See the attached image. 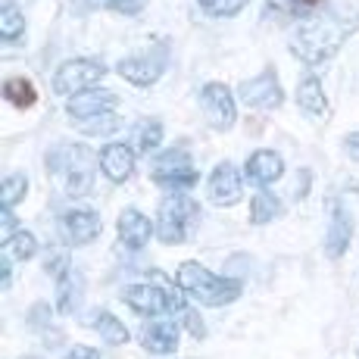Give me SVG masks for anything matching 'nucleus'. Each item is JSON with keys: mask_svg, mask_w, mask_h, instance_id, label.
<instances>
[{"mask_svg": "<svg viewBox=\"0 0 359 359\" xmlns=\"http://www.w3.org/2000/svg\"><path fill=\"white\" fill-rule=\"evenodd\" d=\"M359 29V10L350 6H319L303 13L291 32V50L306 66H319L344 47V41Z\"/></svg>", "mask_w": 359, "mask_h": 359, "instance_id": "f257e3e1", "label": "nucleus"}, {"mask_svg": "<svg viewBox=\"0 0 359 359\" xmlns=\"http://www.w3.org/2000/svg\"><path fill=\"white\" fill-rule=\"evenodd\" d=\"M175 285L184 297H191L200 306H225V303H234L244 291L238 278H225V275L210 272L206 266L188 259L178 266L175 272Z\"/></svg>", "mask_w": 359, "mask_h": 359, "instance_id": "f03ea898", "label": "nucleus"}, {"mask_svg": "<svg viewBox=\"0 0 359 359\" xmlns=\"http://www.w3.org/2000/svg\"><path fill=\"white\" fill-rule=\"evenodd\" d=\"M97 165L100 156H94L85 144H60L53 154H47V169L57 178H63V188L72 197H85L91 191Z\"/></svg>", "mask_w": 359, "mask_h": 359, "instance_id": "7ed1b4c3", "label": "nucleus"}, {"mask_svg": "<svg viewBox=\"0 0 359 359\" xmlns=\"http://www.w3.org/2000/svg\"><path fill=\"white\" fill-rule=\"evenodd\" d=\"M200 225V203L184 191H172L156 212V238L163 244H184Z\"/></svg>", "mask_w": 359, "mask_h": 359, "instance_id": "20e7f679", "label": "nucleus"}, {"mask_svg": "<svg viewBox=\"0 0 359 359\" xmlns=\"http://www.w3.org/2000/svg\"><path fill=\"white\" fill-rule=\"evenodd\" d=\"M165 66H169V47L156 44V47H150V50H141V53H135V57L119 60V63H116V72H119L126 81H131V85L150 88L154 81H160Z\"/></svg>", "mask_w": 359, "mask_h": 359, "instance_id": "39448f33", "label": "nucleus"}, {"mask_svg": "<svg viewBox=\"0 0 359 359\" xmlns=\"http://www.w3.org/2000/svg\"><path fill=\"white\" fill-rule=\"evenodd\" d=\"M103 75H107V69L100 60H66L53 75V91L60 97H75L88 88H97Z\"/></svg>", "mask_w": 359, "mask_h": 359, "instance_id": "423d86ee", "label": "nucleus"}, {"mask_svg": "<svg viewBox=\"0 0 359 359\" xmlns=\"http://www.w3.org/2000/svg\"><path fill=\"white\" fill-rule=\"evenodd\" d=\"M122 300L128 303L135 313H141V316H165V313H182L188 303H184V297L182 291L178 294H169V291H163V287H156V285H128L126 291H122Z\"/></svg>", "mask_w": 359, "mask_h": 359, "instance_id": "0eeeda50", "label": "nucleus"}, {"mask_svg": "<svg viewBox=\"0 0 359 359\" xmlns=\"http://www.w3.org/2000/svg\"><path fill=\"white\" fill-rule=\"evenodd\" d=\"M197 169L191 165L188 150L175 147V150H165L160 160L154 163V182L163 184L169 191H188L197 184Z\"/></svg>", "mask_w": 359, "mask_h": 359, "instance_id": "6e6552de", "label": "nucleus"}, {"mask_svg": "<svg viewBox=\"0 0 359 359\" xmlns=\"http://www.w3.org/2000/svg\"><path fill=\"white\" fill-rule=\"evenodd\" d=\"M200 107H203L206 122L219 131H229L238 122V107H234L229 85H222V81H210L200 88Z\"/></svg>", "mask_w": 359, "mask_h": 359, "instance_id": "1a4fd4ad", "label": "nucleus"}, {"mask_svg": "<svg viewBox=\"0 0 359 359\" xmlns=\"http://www.w3.org/2000/svg\"><path fill=\"white\" fill-rule=\"evenodd\" d=\"M238 97L253 109H278L285 100V91H281V81L275 72H259L253 79L241 81Z\"/></svg>", "mask_w": 359, "mask_h": 359, "instance_id": "9d476101", "label": "nucleus"}, {"mask_svg": "<svg viewBox=\"0 0 359 359\" xmlns=\"http://www.w3.org/2000/svg\"><path fill=\"white\" fill-rule=\"evenodd\" d=\"M141 344L147 353L169 356L178 350V322L165 319V316H150L141 328Z\"/></svg>", "mask_w": 359, "mask_h": 359, "instance_id": "9b49d317", "label": "nucleus"}, {"mask_svg": "<svg viewBox=\"0 0 359 359\" xmlns=\"http://www.w3.org/2000/svg\"><path fill=\"white\" fill-rule=\"evenodd\" d=\"M241 191H244V182H241V172L234 169V163H219L212 169L210 182H206V194L216 206H234L241 200Z\"/></svg>", "mask_w": 359, "mask_h": 359, "instance_id": "f8f14e48", "label": "nucleus"}, {"mask_svg": "<svg viewBox=\"0 0 359 359\" xmlns=\"http://www.w3.org/2000/svg\"><path fill=\"white\" fill-rule=\"evenodd\" d=\"M63 231H66L69 244H75V247L91 244V241H97L100 231H103L100 212L88 210V206H75V210H69L63 216Z\"/></svg>", "mask_w": 359, "mask_h": 359, "instance_id": "ddd939ff", "label": "nucleus"}, {"mask_svg": "<svg viewBox=\"0 0 359 359\" xmlns=\"http://www.w3.org/2000/svg\"><path fill=\"white\" fill-rule=\"evenodd\" d=\"M119 97L113 91H103V88H88V91L75 94V97H66V113L72 119H94L100 113H113Z\"/></svg>", "mask_w": 359, "mask_h": 359, "instance_id": "4468645a", "label": "nucleus"}, {"mask_svg": "<svg viewBox=\"0 0 359 359\" xmlns=\"http://www.w3.org/2000/svg\"><path fill=\"white\" fill-rule=\"evenodd\" d=\"M116 229H119V241L128 250H144L150 244V238L156 234V222H150L141 210H131L128 206V210H122Z\"/></svg>", "mask_w": 359, "mask_h": 359, "instance_id": "2eb2a0df", "label": "nucleus"}, {"mask_svg": "<svg viewBox=\"0 0 359 359\" xmlns=\"http://www.w3.org/2000/svg\"><path fill=\"white\" fill-rule=\"evenodd\" d=\"M281 175H285V160H281V154H275V150H257V154L247 156L244 178L250 184H257V188H269V184H275Z\"/></svg>", "mask_w": 359, "mask_h": 359, "instance_id": "dca6fc26", "label": "nucleus"}, {"mask_svg": "<svg viewBox=\"0 0 359 359\" xmlns=\"http://www.w3.org/2000/svg\"><path fill=\"white\" fill-rule=\"evenodd\" d=\"M97 156H100L103 175H107L113 184L128 182L131 172H135V163H137V154L131 144H107Z\"/></svg>", "mask_w": 359, "mask_h": 359, "instance_id": "f3484780", "label": "nucleus"}, {"mask_svg": "<svg viewBox=\"0 0 359 359\" xmlns=\"http://www.w3.org/2000/svg\"><path fill=\"white\" fill-rule=\"evenodd\" d=\"M350 241H353V219H350L347 206L334 203V206H331L328 231H325V257L341 259L344 253H347Z\"/></svg>", "mask_w": 359, "mask_h": 359, "instance_id": "a211bd4d", "label": "nucleus"}, {"mask_svg": "<svg viewBox=\"0 0 359 359\" xmlns=\"http://www.w3.org/2000/svg\"><path fill=\"white\" fill-rule=\"evenodd\" d=\"M81 294H85V278L75 269H66L63 275H57V309L63 316L75 313V306L81 303Z\"/></svg>", "mask_w": 359, "mask_h": 359, "instance_id": "6ab92c4d", "label": "nucleus"}, {"mask_svg": "<svg viewBox=\"0 0 359 359\" xmlns=\"http://www.w3.org/2000/svg\"><path fill=\"white\" fill-rule=\"evenodd\" d=\"M88 325L97 331V334L109 344V347H122V344H128V328H126V322H119L113 313H107V309H100V313H91V316H88Z\"/></svg>", "mask_w": 359, "mask_h": 359, "instance_id": "aec40b11", "label": "nucleus"}, {"mask_svg": "<svg viewBox=\"0 0 359 359\" xmlns=\"http://www.w3.org/2000/svg\"><path fill=\"white\" fill-rule=\"evenodd\" d=\"M297 107L309 116L325 113V88H322L319 75H306V79L297 85Z\"/></svg>", "mask_w": 359, "mask_h": 359, "instance_id": "412c9836", "label": "nucleus"}, {"mask_svg": "<svg viewBox=\"0 0 359 359\" xmlns=\"http://www.w3.org/2000/svg\"><path fill=\"white\" fill-rule=\"evenodd\" d=\"M281 216V200L272 194V191L259 188L250 200V222L253 225H266V222H275Z\"/></svg>", "mask_w": 359, "mask_h": 359, "instance_id": "4be33fe9", "label": "nucleus"}, {"mask_svg": "<svg viewBox=\"0 0 359 359\" xmlns=\"http://www.w3.org/2000/svg\"><path fill=\"white\" fill-rule=\"evenodd\" d=\"M38 253V241H34L32 231H16L10 238H4V257L16 259V262H25Z\"/></svg>", "mask_w": 359, "mask_h": 359, "instance_id": "5701e85b", "label": "nucleus"}, {"mask_svg": "<svg viewBox=\"0 0 359 359\" xmlns=\"http://www.w3.org/2000/svg\"><path fill=\"white\" fill-rule=\"evenodd\" d=\"M4 97L13 103V107H32L34 100H38V91H34V85L25 75H16V79H6L4 81Z\"/></svg>", "mask_w": 359, "mask_h": 359, "instance_id": "b1692460", "label": "nucleus"}, {"mask_svg": "<svg viewBox=\"0 0 359 359\" xmlns=\"http://www.w3.org/2000/svg\"><path fill=\"white\" fill-rule=\"evenodd\" d=\"M160 144H163V126L156 119H150V122H144V126L135 128V137H131L135 154H154Z\"/></svg>", "mask_w": 359, "mask_h": 359, "instance_id": "393cba45", "label": "nucleus"}, {"mask_svg": "<svg viewBox=\"0 0 359 359\" xmlns=\"http://www.w3.org/2000/svg\"><path fill=\"white\" fill-rule=\"evenodd\" d=\"M25 32V16L13 0H6L4 10H0V38L4 41H16Z\"/></svg>", "mask_w": 359, "mask_h": 359, "instance_id": "a878e982", "label": "nucleus"}, {"mask_svg": "<svg viewBox=\"0 0 359 359\" xmlns=\"http://www.w3.org/2000/svg\"><path fill=\"white\" fill-rule=\"evenodd\" d=\"M79 128L91 137H107V135H113V131L122 128V119L113 113H100V116H94V119H81Z\"/></svg>", "mask_w": 359, "mask_h": 359, "instance_id": "bb28decb", "label": "nucleus"}, {"mask_svg": "<svg viewBox=\"0 0 359 359\" xmlns=\"http://www.w3.org/2000/svg\"><path fill=\"white\" fill-rule=\"evenodd\" d=\"M29 194V178L19 175V172H10V175L4 178V184H0V197H4V206H16L19 200H25Z\"/></svg>", "mask_w": 359, "mask_h": 359, "instance_id": "cd10ccee", "label": "nucleus"}, {"mask_svg": "<svg viewBox=\"0 0 359 359\" xmlns=\"http://www.w3.org/2000/svg\"><path fill=\"white\" fill-rule=\"evenodd\" d=\"M200 6H203V13H210V16L216 19H231L238 16L241 10H244L250 0H197Z\"/></svg>", "mask_w": 359, "mask_h": 359, "instance_id": "c85d7f7f", "label": "nucleus"}, {"mask_svg": "<svg viewBox=\"0 0 359 359\" xmlns=\"http://www.w3.org/2000/svg\"><path fill=\"white\" fill-rule=\"evenodd\" d=\"M85 6H103V10H116V13H128L135 16L144 6V0H81Z\"/></svg>", "mask_w": 359, "mask_h": 359, "instance_id": "c756f323", "label": "nucleus"}, {"mask_svg": "<svg viewBox=\"0 0 359 359\" xmlns=\"http://www.w3.org/2000/svg\"><path fill=\"white\" fill-rule=\"evenodd\" d=\"M182 319H184V328H188L197 341H203V337H206V325H203V319H200V313H194V309L184 306L182 309Z\"/></svg>", "mask_w": 359, "mask_h": 359, "instance_id": "7c9ffc66", "label": "nucleus"}, {"mask_svg": "<svg viewBox=\"0 0 359 359\" xmlns=\"http://www.w3.org/2000/svg\"><path fill=\"white\" fill-rule=\"evenodd\" d=\"M29 325L34 331H41V328L50 325V306H47V303H34L32 313H29Z\"/></svg>", "mask_w": 359, "mask_h": 359, "instance_id": "2f4dec72", "label": "nucleus"}, {"mask_svg": "<svg viewBox=\"0 0 359 359\" xmlns=\"http://www.w3.org/2000/svg\"><path fill=\"white\" fill-rule=\"evenodd\" d=\"M63 359H100V350L97 347H85V344H75Z\"/></svg>", "mask_w": 359, "mask_h": 359, "instance_id": "473e14b6", "label": "nucleus"}, {"mask_svg": "<svg viewBox=\"0 0 359 359\" xmlns=\"http://www.w3.org/2000/svg\"><path fill=\"white\" fill-rule=\"evenodd\" d=\"M0 225H4V238L16 234V216H13L10 206H4V212H0Z\"/></svg>", "mask_w": 359, "mask_h": 359, "instance_id": "72a5a7b5", "label": "nucleus"}, {"mask_svg": "<svg viewBox=\"0 0 359 359\" xmlns=\"http://www.w3.org/2000/svg\"><path fill=\"white\" fill-rule=\"evenodd\" d=\"M306 191H309V169H300V175H297V182H294V194L306 197Z\"/></svg>", "mask_w": 359, "mask_h": 359, "instance_id": "f704fd0d", "label": "nucleus"}, {"mask_svg": "<svg viewBox=\"0 0 359 359\" xmlns=\"http://www.w3.org/2000/svg\"><path fill=\"white\" fill-rule=\"evenodd\" d=\"M269 6L278 13H294L297 6H300V0H269Z\"/></svg>", "mask_w": 359, "mask_h": 359, "instance_id": "c9c22d12", "label": "nucleus"}, {"mask_svg": "<svg viewBox=\"0 0 359 359\" xmlns=\"http://www.w3.org/2000/svg\"><path fill=\"white\" fill-rule=\"evenodd\" d=\"M344 147H347L350 156H356V160H359V131H353V135L344 137Z\"/></svg>", "mask_w": 359, "mask_h": 359, "instance_id": "e433bc0d", "label": "nucleus"}, {"mask_svg": "<svg viewBox=\"0 0 359 359\" xmlns=\"http://www.w3.org/2000/svg\"><path fill=\"white\" fill-rule=\"evenodd\" d=\"M22 359H41V356H22Z\"/></svg>", "mask_w": 359, "mask_h": 359, "instance_id": "4c0bfd02", "label": "nucleus"}]
</instances>
